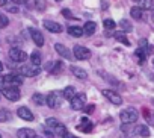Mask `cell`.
Returning <instances> with one entry per match:
<instances>
[{
  "label": "cell",
  "instance_id": "13",
  "mask_svg": "<svg viewBox=\"0 0 154 138\" xmlns=\"http://www.w3.org/2000/svg\"><path fill=\"white\" fill-rule=\"evenodd\" d=\"M44 27L48 30V32H53V34H60L62 32V26L56 21H51V20H45L44 21Z\"/></svg>",
  "mask_w": 154,
  "mask_h": 138
},
{
  "label": "cell",
  "instance_id": "36",
  "mask_svg": "<svg viewBox=\"0 0 154 138\" xmlns=\"http://www.w3.org/2000/svg\"><path fill=\"white\" fill-rule=\"evenodd\" d=\"M12 3H17V5H21V3H26L27 0H11Z\"/></svg>",
  "mask_w": 154,
  "mask_h": 138
},
{
  "label": "cell",
  "instance_id": "35",
  "mask_svg": "<svg viewBox=\"0 0 154 138\" xmlns=\"http://www.w3.org/2000/svg\"><path fill=\"white\" fill-rule=\"evenodd\" d=\"M62 138H79V136H75V135H71V133H68V132H65V133L62 135Z\"/></svg>",
  "mask_w": 154,
  "mask_h": 138
},
{
  "label": "cell",
  "instance_id": "41",
  "mask_svg": "<svg viewBox=\"0 0 154 138\" xmlns=\"http://www.w3.org/2000/svg\"><path fill=\"white\" fill-rule=\"evenodd\" d=\"M3 87V76H0V88Z\"/></svg>",
  "mask_w": 154,
  "mask_h": 138
},
{
  "label": "cell",
  "instance_id": "7",
  "mask_svg": "<svg viewBox=\"0 0 154 138\" xmlns=\"http://www.w3.org/2000/svg\"><path fill=\"white\" fill-rule=\"evenodd\" d=\"M39 72H41V68H39V65H23V67H20V73L23 75V76H26V78H33V76H36V75H39Z\"/></svg>",
  "mask_w": 154,
  "mask_h": 138
},
{
  "label": "cell",
  "instance_id": "24",
  "mask_svg": "<svg viewBox=\"0 0 154 138\" xmlns=\"http://www.w3.org/2000/svg\"><path fill=\"white\" fill-rule=\"evenodd\" d=\"M74 94H75V90H74V87H66L63 91H62V96L65 97V99H72L74 97Z\"/></svg>",
  "mask_w": 154,
  "mask_h": 138
},
{
  "label": "cell",
  "instance_id": "46",
  "mask_svg": "<svg viewBox=\"0 0 154 138\" xmlns=\"http://www.w3.org/2000/svg\"><path fill=\"white\" fill-rule=\"evenodd\" d=\"M0 138H2V135H0Z\"/></svg>",
  "mask_w": 154,
  "mask_h": 138
},
{
  "label": "cell",
  "instance_id": "28",
  "mask_svg": "<svg viewBox=\"0 0 154 138\" xmlns=\"http://www.w3.org/2000/svg\"><path fill=\"white\" fill-rule=\"evenodd\" d=\"M35 6L38 11H44L47 8V2L45 0H35Z\"/></svg>",
  "mask_w": 154,
  "mask_h": 138
},
{
  "label": "cell",
  "instance_id": "45",
  "mask_svg": "<svg viewBox=\"0 0 154 138\" xmlns=\"http://www.w3.org/2000/svg\"><path fill=\"white\" fill-rule=\"evenodd\" d=\"M152 20H154V14H152Z\"/></svg>",
  "mask_w": 154,
  "mask_h": 138
},
{
  "label": "cell",
  "instance_id": "4",
  "mask_svg": "<svg viewBox=\"0 0 154 138\" xmlns=\"http://www.w3.org/2000/svg\"><path fill=\"white\" fill-rule=\"evenodd\" d=\"M71 102V108L74 111H80V109H85V103H86V96L83 93H79V94H74L72 99H69Z\"/></svg>",
  "mask_w": 154,
  "mask_h": 138
},
{
  "label": "cell",
  "instance_id": "47",
  "mask_svg": "<svg viewBox=\"0 0 154 138\" xmlns=\"http://www.w3.org/2000/svg\"><path fill=\"white\" fill-rule=\"evenodd\" d=\"M152 64H154V61H152Z\"/></svg>",
  "mask_w": 154,
  "mask_h": 138
},
{
  "label": "cell",
  "instance_id": "32",
  "mask_svg": "<svg viewBox=\"0 0 154 138\" xmlns=\"http://www.w3.org/2000/svg\"><path fill=\"white\" fill-rule=\"evenodd\" d=\"M33 102H35L36 105H44V103H45V99H44L42 94H35V96H33Z\"/></svg>",
  "mask_w": 154,
  "mask_h": 138
},
{
  "label": "cell",
  "instance_id": "9",
  "mask_svg": "<svg viewBox=\"0 0 154 138\" xmlns=\"http://www.w3.org/2000/svg\"><path fill=\"white\" fill-rule=\"evenodd\" d=\"M8 84L9 87H20L23 84V78L17 75H6L3 76V85Z\"/></svg>",
  "mask_w": 154,
  "mask_h": 138
},
{
  "label": "cell",
  "instance_id": "19",
  "mask_svg": "<svg viewBox=\"0 0 154 138\" xmlns=\"http://www.w3.org/2000/svg\"><path fill=\"white\" fill-rule=\"evenodd\" d=\"M130 15H131L134 20H142V18H143V9H140L139 6H133L131 11H130Z\"/></svg>",
  "mask_w": 154,
  "mask_h": 138
},
{
  "label": "cell",
  "instance_id": "18",
  "mask_svg": "<svg viewBox=\"0 0 154 138\" xmlns=\"http://www.w3.org/2000/svg\"><path fill=\"white\" fill-rule=\"evenodd\" d=\"M95 30H97V23H94V21L85 23V27H83L85 35H92V34H95Z\"/></svg>",
  "mask_w": 154,
  "mask_h": 138
},
{
  "label": "cell",
  "instance_id": "17",
  "mask_svg": "<svg viewBox=\"0 0 154 138\" xmlns=\"http://www.w3.org/2000/svg\"><path fill=\"white\" fill-rule=\"evenodd\" d=\"M77 129L82 130V132H91V130H92V123L89 121V118L83 117V118H82V124L77 126Z\"/></svg>",
  "mask_w": 154,
  "mask_h": 138
},
{
  "label": "cell",
  "instance_id": "16",
  "mask_svg": "<svg viewBox=\"0 0 154 138\" xmlns=\"http://www.w3.org/2000/svg\"><path fill=\"white\" fill-rule=\"evenodd\" d=\"M137 6L143 11L154 9V0H137Z\"/></svg>",
  "mask_w": 154,
  "mask_h": 138
},
{
  "label": "cell",
  "instance_id": "3",
  "mask_svg": "<svg viewBox=\"0 0 154 138\" xmlns=\"http://www.w3.org/2000/svg\"><path fill=\"white\" fill-rule=\"evenodd\" d=\"M45 124H47V127L50 129V130H53L54 133H57V135H63L65 132H66V127L60 123V121H57L56 118H47V121H45Z\"/></svg>",
  "mask_w": 154,
  "mask_h": 138
},
{
  "label": "cell",
  "instance_id": "40",
  "mask_svg": "<svg viewBox=\"0 0 154 138\" xmlns=\"http://www.w3.org/2000/svg\"><path fill=\"white\" fill-rule=\"evenodd\" d=\"M6 2H8V0H0V6H5Z\"/></svg>",
  "mask_w": 154,
  "mask_h": 138
},
{
  "label": "cell",
  "instance_id": "37",
  "mask_svg": "<svg viewBox=\"0 0 154 138\" xmlns=\"http://www.w3.org/2000/svg\"><path fill=\"white\" fill-rule=\"evenodd\" d=\"M8 11H9V12H18V8H17V6H9Z\"/></svg>",
  "mask_w": 154,
  "mask_h": 138
},
{
  "label": "cell",
  "instance_id": "14",
  "mask_svg": "<svg viewBox=\"0 0 154 138\" xmlns=\"http://www.w3.org/2000/svg\"><path fill=\"white\" fill-rule=\"evenodd\" d=\"M17 115H18L20 118L26 120V121H33V114H32V111L27 109L26 106L18 108V109H17Z\"/></svg>",
  "mask_w": 154,
  "mask_h": 138
},
{
  "label": "cell",
  "instance_id": "8",
  "mask_svg": "<svg viewBox=\"0 0 154 138\" xmlns=\"http://www.w3.org/2000/svg\"><path fill=\"white\" fill-rule=\"evenodd\" d=\"M9 58H11L12 61H15V62H24V61L27 59V53L23 52V50L18 49V47H12V49L9 50Z\"/></svg>",
  "mask_w": 154,
  "mask_h": 138
},
{
  "label": "cell",
  "instance_id": "2",
  "mask_svg": "<svg viewBox=\"0 0 154 138\" xmlns=\"http://www.w3.org/2000/svg\"><path fill=\"white\" fill-rule=\"evenodd\" d=\"M62 100H63V96L60 91H51L47 97H45V103L48 105V108L51 109H56L62 105Z\"/></svg>",
  "mask_w": 154,
  "mask_h": 138
},
{
  "label": "cell",
  "instance_id": "34",
  "mask_svg": "<svg viewBox=\"0 0 154 138\" xmlns=\"http://www.w3.org/2000/svg\"><path fill=\"white\" fill-rule=\"evenodd\" d=\"M62 14H63V15H65L66 18H72V14H71V12H69L68 9H62Z\"/></svg>",
  "mask_w": 154,
  "mask_h": 138
},
{
  "label": "cell",
  "instance_id": "23",
  "mask_svg": "<svg viewBox=\"0 0 154 138\" xmlns=\"http://www.w3.org/2000/svg\"><path fill=\"white\" fill-rule=\"evenodd\" d=\"M11 118H12V114H11L8 109H0V123L9 121Z\"/></svg>",
  "mask_w": 154,
  "mask_h": 138
},
{
  "label": "cell",
  "instance_id": "10",
  "mask_svg": "<svg viewBox=\"0 0 154 138\" xmlns=\"http://www.w3.org/2000/svg\"><path fill=\"white\" fill-rule=\"evenodd\" d=\"M103 96H104L106 99H109V102H112L113 105H121V103H122V99H121V96H119L116 91L103 90Z\"/></svg>",
  "mask_w": 154,
  "mask_h": 138
},
{
  "label": "cell",
  "instance_id": "11",
  "mask_svg": "<svg viewBox=\"0 0 154 138\" xmlns=\"http://www.w3.org/2000/svg\"><path fill=\"white\" fill-rule=\"evenodd\" d=\"M54 49H56V52L62 56V58H65V59H68V61H71L72 59V52L69 50V49H66L63 44H60V43H57V44H54Z\"/></svg>",
  "mask_w": 154,
  "mask_h": 138
},
{
  "label": "cell",
  "instance_id": "42",
  "mask_svg": "<svg viewBox=\"0 0 154 138\" xmlns=\"http://www.w3.org/2000/svg\"><path fill=\"white\" fill-rule=\"evenodd\" d=\"M2 70H3V64H2V61H0V73H2Z\"/></svg>",
  "mask_w": 154,
  "mask_h": 138
},
{
  "label": "cell",
  "instance_id": "5",
  "mask_svg": "<svg viewBox=\"0 0 154 138\" xmlns=\"http://www.w3.org/2000/svg\"><path fill=\"white\" fill-rule=\"evenodd\" d=\"M72 55L75 59H80V61H86L91 58V50L83 47V46H75L72 50Z\"/></svg>",
  "mask_w": 154,
  "mask_h": 138
},
{
  "label": "cell",
  "instance_id": "1",
  "mask_svg": "<svg viewBox=\"0 0 154 138\" xmlns=\"http://www.w3.org/2000/svg\"><path fill=\"white\" fill-rule=\"evenodd\" d=\"M119 118H121V121L124 124H131V123H134L139 118V112L134 108H127V109H122L121 111Z\"/></svg>",
  "mask_w": 154,
  "mask_h": 138
},
{
  "label": "cell",
  "instance_id": "21",
  "mask_svg": "<svg viewBox=\"0 0 154 138\" xmlns=\"http://www.w3.org/2000/svg\"><path fill=\"white\" fill-rule=\"evenodd\" d=\"M33 135H35V132H33L32 129H29V127L20 129V130L17 132V136H18V138H32Z\"/></svg>",
  "mask_w": 154,
  "mask_h": 138
},
{
  "label": "cell",
  "instance_id": "33",
  "mask_svg": "<svg viewBox=\"0 0 154 138\" xmlns=\"http://www.w3.org/2000/svg\"><path fill=\"white\" fill-rule=\"evenodd\" d=\"M103 24H104V27H106V29H115V26H116V24H115V21H113V20H110V18H106V20L103 21Z\"/></svg>",
  "mask_w": 154,
  "mask_h": 138
},
{
  "label": "cell",
  "instance_id": "25",
  "mask_svg": "<svg viewBox=\"0 0 154 138\" xmlns=\"http://www.w3.org/2000/svg\"><path fill=\"white\" fill-rule=\"evenodd\" d=\"M30 61H32V64L33 65H41V53L39 52H32V55H30Z\"/></svg>",
  "mask_w": 154,
  "mask_h": 138
},
{
  "label": "cell",
  "instance_id": "15",
  "mask_svg": "<svg viewBox=\"0 0 154 138\" xmlns=\"http://www.w3.org/2000/svg\"><path fill=\"white\" fill-rule=\"evenodd\" d=\"M69 70H71V73H72L75 78H79V79H86V78H88V73L83 70V68H80V67L71 65V67H69Z\"/></svg>",
  "mask_w": 154,
  "mask_h": 138
},
{
  "label": "cell",
  "instance_id": "31",
  "mask_svg": "<svg viewBox=\"0 0 154 138\" xmlns=\"http://www.w3.org/2000/svg\"><path fill=\"white\" fill-rule=\"evenodd\" d=\"M119 26L122 27V30H125V32H130L133 27H131V24H130V21H127V20H121V23H119Z\"/></svg>",
  "mask_w": 154,
  "mask_h": 138
},
{
  "label": "cell",
  "instance_id": "12",
  "mask_svg": "<svg viewBox=\"0 0 154 138\" xmlns=\"http://www.w3.org/2000/svg\"><path fill=\"white\" fill-rule=\"evenodd\" d=\"M29 32H30V37H32L33 43H35L38 47H42V46H44V37H42V34H41L38 29H35V27H30Z\"/></svg>",
  "mask_w": 154,
  "mask_h": 138
},
{
  "label": "cell",
  "instance_id": "39",
  "mask_svg": "<svg viewBox=\"0 0 154 138\" xmlns=\"http://www.w3.org/2000/svg\"><path fill=\"white\" fill-rule=\"evenodd\" d=\"M94 111V105H88V108H86V112H92Z\"/></svg>",
  "mask_w": 154,
  "mask_h": 138
},
{
  "label": "cell",
  "instance_id": "26",
  "mask_svg": "<svg viewBox=\"0 0 154 138\" xmlns=\"http://www.w3.org/2000/svg\"><path fill=\"white\" fill-rule=\"evenodd\" d=\"M115 40H118L119 43H122V44H125V46H130V41L127 40V37H125L122 32H116V34H115Z\"/></svg>",
  "mask_w": 154,
  "mask_h": 138
},
{
  "label": "cell",
  "instance_id": "20",
  "mask_svg": "<svg viewBox=\"0 0 154 138\" xmlns=\"http://www.w3.org/2000/svg\"><path fill=\"white\" fill-rule=\"evenodd\" d=\"M68 34L71 37H75V38H79L83 35V27H79V26H71L68 27Z\"/></svg>",
  "mask_w": 154,
  "mask_h": 138
},
{
  "label": "cell",
  "instance_id": "38",
  "mask_svg": "<svg viewBox=\"0 0 154 138\" xmlns=\"http://www.w3.org/2000/svg\"><path fill=\"white\" fill-rule=\"evenodd\" d=\"M51 67H53V62H47V65H45V70H47V72H50V70H51Z\"/></svg>",
  "mask_w": 154,
  "mask_h": 138
},
{
  "label": "cell",
  "instance_id": "27",
  "mask_svg": "<svg viewBox=\"0 0 154 138\" xmlns=\"http://www.w3.org/2000/svg\"><path fill=\"white\" fill-rule=\"evenodd\" d=\"M136 56L139 58V62H145V58H146V52H145V47H139L136 50Z\"/></svg>",
  "mask_w": 154,
  "mask_h": 138
},
{
  "label": "cell",
  "instance_id": "6",
  "mask_svg": "<svg viewBox=\"0 0 154 138\" xmlns=\"http://www.w3.org/2000/svg\"><path fill=\"white\" fill-rule=\"evenodd\" d=\"M2 94L8 100H11V102H17L20 99V90H18V87H6V88L2 90Z\"/></svg>",
  "mask_w": 154,
  "mask_h": 138
},
{
  "label": "cell",
  "instance_id": "44",
  "mask_svg": "<svg viewBox=\"0 0 154 138\" xmlns=\"http://www.w3.org/2000/svg\"><path fill=\"white\" fill-rule=\"evenodd\" d=\"M54 2H62V0H54Z\"/></svg>",
  "mask_w": 154,
  "mask_h": 138
},
{
  "label": "cell",
  "instance_id": "22",
  "mask_svg": "<svg viewBox=\"0 0 154 138\" xmlns=\"http://www.w3.org/2000/svg\"><path fill=\"white\" fill-rule=\"evenodd\" d=\"M136 133H139L140 136H143V138H148L149 136V129H148V126H145V124H140V126H137L136 127Z\"/></svg>",
  "mask_w": 154,
  "mask_h": 138
},
{
  "label": "cell",
  "instance_id": "43",
  "mask_svg": "<svg viewBox=\"0 0 154 138\" xmlns=\"http://www.w3.org/2000/svg\"><path fill=\"white\" fill-rule=\"evenodd\" d=\"M32 138H42V136H39V135H36V133H35V135H33Z\"/></svg>",
  "mask_w": 154,
  "mask_h": 138
},
{
  "label": "cell",
  "instance_id": "30",
  "mask_svg": "<svg viewBox=\"0 0 154 138\" xmlns=\"http://www.w3.org/2000/svg\"><path fill=\"white\" fill-rule=\"evenodd\" d=\"M8 24H9V20H8V17H6L5 14H2V12H0V29L6 27Z\"/></svg>",
  "mask_w": 154,
  "mask_h": 138
},
{
  "label": "cell",
  "instance_id": "29",
  "mask_svg": "<svg viewBox=\"0 0 154 138\" xmlns=\"http://www.w3.org/2000/svg\"><path fill=\"white\" fill-rule=\"evenodd\" d=\"M60 68H62V62L60 61H57V62H53V67H51V73L53 75H57L59 72H60Z\"/></svg>",
  "mask_w": 154,
  "mask_h": 138
}]
</instances>
